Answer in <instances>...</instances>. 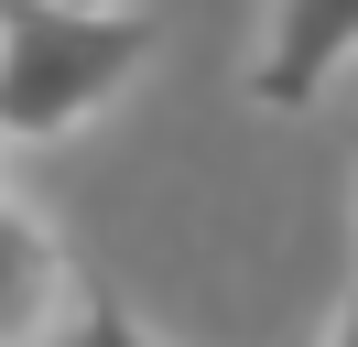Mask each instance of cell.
I'll return each mask as SVG.
<instances>
[{
	"instance_id": "1",
	"label": "cell",
	"mask_w": 358,
	"mask_h": 347,
	"mask_svg": "<svg viewBox=\"0 0 358 347\" xmlns=\"http://www.w3.org/2000/svg\"><path fill=\"white\" fill-rule=\"evenodd\" d=\"M152 55V22L131 0H0V141H66L87 130Z\"/></svg>"
},
{
	"instance_id": "3",
	"label": "cell",
	"mask_w": 358,
	"mask_h": 347,
	"mask_svg": "<svg viewBox=\"0 0 358 347\" xmlns=\"http://www.w3.org/2000/svg\"><path fill=\"white\" fill-rule=\"evenodd\" d=\"M66 315V260H55L44 217L0 206V347H44Z\"/></svg>"
},
{
	"instance_id": "5",
	"label": "cell",
	"mask_w": 358,
	"mask_h": 347,
	"mask_svg": "<svg viewBox=\"0 0 358 347\" xmlns=\"http://www.w3.org/2000/svg\"><path fill=\"white\" fill-rule=\"evenodd\" d=\"M87 11H98V0H87Z\"/></svg>"
},
{
	"instance_id": "4",
	"label": "cell",
	"mask_w": 358,
	"mask_h": 347,
	"mask_svg": "<svg viewBox=\"0 0 358 347\" xmlns=\"http://www.w3.org/2000/svg\"><path fill=\"white\" fill-rule=\"evenodd\" d=\"M44 347H152V337H141L120 304H76V315H55V337H44Z\"/></svg>"
},
{
	"instance_id": "2",
	"label": "cell",
	"mask_w": 358,
	"mask_h": 347,
	"mask_svg": "<svg viewBox=\"0 0 358 347\" xmlns=\"http://www.w3.org/2000/svg\"><path fill=\"white\" fill-rule=\"evenodd\" d=\"M348 43H358V0H271L250 98H261V108H315L326 76L348 65Z\"/></svg>"
}]
</instances>
